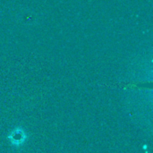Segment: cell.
<instances>
[{"label":"cell","instance_id":"cell-1","mask_svg":"<svg viewBox=\"0 0 153 153\" xmlns=\"http://www.w3.org/2000/svg\"><path fill=\"white\" fill-rule=\"evenodd\" d=\"M8 139L10 141V143L13 146L20 147L25 143V141L27 139V135H26V133L22 128L18 127V128L13 129L10 133V134L8 136Z\"/></svg>","mask_w":153,"mask_h":153}]
</instances>
